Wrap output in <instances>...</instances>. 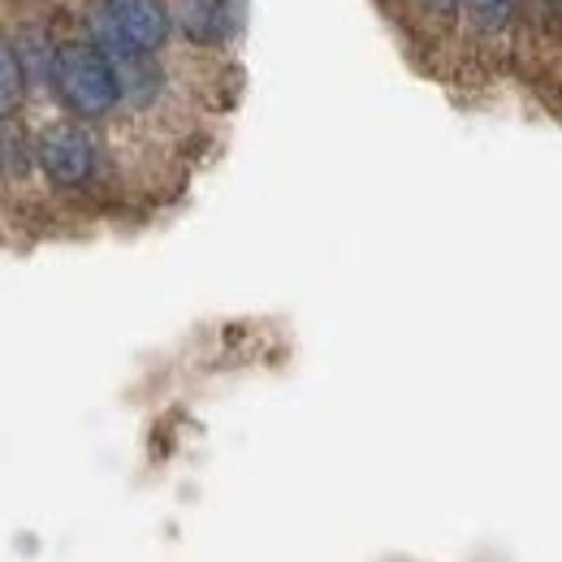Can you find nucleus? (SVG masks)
<instances>
[{"mask_svg":"<svg viewBox=\"0 0 562 562\" xmlns=\"http://www.w3.org/2000/svg\"><path fill=\"white\" fill-rule=\"evenodd\" d=\"M53 87L61 104L78 117H109L122 100L113 61L95 44H61L53 53Z\"/></svg>","mask_w":562,"mask_h":562,"instance_id":"obj_1","label":"nucleus"},{"mask_svg":"<svg viewBox=\"0 0 562 562\" xmlns=\"http://www.w3.org/2000/svg\"><path fill=\"white\" fill-rule=\"evenodd\" d=\"M35 160L48 173V182H57V187H87L95 178L100 151H95V139L87 135V126L53 122L40 135V143H35Z\"/></svg>","mask_w":562,"mask_h":562,"instance_id":"obj_2","label":"nucleus"},{"mask_svg":"<svg viewBox=\"0 0 562 562\" xmlns=\"http://www.w3.org/2000/svg\"><path fill=\"white\" fill-rule=\"evenodd\" d=\"M109 26L139 53H156L169 40V9L165 0H104Z\"/></svg>","mask_w":562,"mask_h":562,"instance_id":"obj_3","label":"nucleus"},{"mask_svg":"<svg viewBox=\"0 0 562 562\" xmlns=\"http://www.w3.org/2000/svg\"><path fill=\"white\" fill-rule=\"evenodd\" d=\"M178 18H182L187 40H195V44H212L225 35V4L221 0H182Z\"/></svg>","mask_w":562,"mask_h":562,"instance_id":"obj_4","label":"nucleus"},{"mask_svg":"<svg viewBox=\"0 0 562 562\" xmlns=\"http://www.w3.org/2000/svg\"><path fill=\"white\" fill-rule=\"evenodd\" d=\"M22 95H26V74H22V61H18V53H13L9 44H0V122L18 113Z\"/></svg>","mask_w":562,"mask_h":562,"instance_id":"obj_5","label":"nucleus"},{"mask_svg":"<svg viewBox=\"0 0 562 562\" xmlns=\"http://www.w3.org/2000/svg\"><path fill=\"white\" fill-rule=\"evenodd\" d=\"M463 4H468V18L481 31H502V26H510L519 0H463Z\"/></svg>","mask_w":562,"mask_h":562,"instance_id":"obj_6","label":"nucleus"},{"mask_svg":"<svg viewBox=\"0 0 562 562\" xmlns=\"http://www.w3.org/2000/svg\"><path fill=\"white\" fill-rule=\"evenodd\" d=\"M26 139H22V131L18 126H0V169L9 173V178H22L26 173Z\"/></svg>","mask_w":562,"mask_h":562,"instance_id":"obj_7","label":"nucleus"},{"mask_svg":"<svg viewBox=\"0 0 562 562\" xmlns=\"http://www.w3.org/2000/svg\"><path fill=\"white\" fill-rule=\"evenodd\" d=\"M424 4H428L432 13H454V4H459V0H424Z\"/></svg>","mask_w":562,"mask_h":562,"instance_id":"obj_8","label":"nucleus"}]
</instances>
